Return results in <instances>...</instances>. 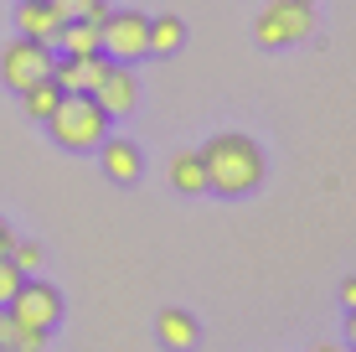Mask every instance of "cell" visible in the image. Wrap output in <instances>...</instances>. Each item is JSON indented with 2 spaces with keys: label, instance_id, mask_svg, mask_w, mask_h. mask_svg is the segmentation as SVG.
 I'll return each mask as SVG.
<instances>
[{
  "label": "cell",
  "instance_id": "cell-5",
  "mask_svg": "<svg viewBox=\"0 0 356 352\" xmlns=\"http://www.w3.org/2000/svg\"><path fill=\"white\" fill-rule=\"evenodd\" d=\"M315 31V10L300 6V0H268L253 21V36L264 47H284V42H305Z\"/></svg>",
  "mask_w": 356,
  "mask_h": 352
},
{
  "label": "cell",
  "instance_id": "cell-16",
  "mask_svg": "<svg viewBox=\"0 0 356 352\" xmlns=\"http://www.w3.org/2000/svg\"><path fill=\"white\" fill-rule=\"evenodd\" d=\"M21 104H26V114H31V119H42V125H47V114H52V109L63 104V89H57V83L47 78V83H36V89L21 93Z\"/></svg>",
  "mask_w": 356,
  "mask_h": 352
},
{
  "label": "cell",
  "instance_id": "cell-17",
  "mask_svg": "<svg viewBox=\"0 0 356 352\" xmlns=\"http://www.w3.org/2000/svg\"><path fill=\"white\" fill-rule=\"evenodd\" d=\"M67 21H104L108 16V0H52Z\"/></svg>",
  "mask_w": 356,
  "mask_h": 352
},
{
  "label": "cell",
  "instance_id": "cell-26",
  "mask_svg": "<svg viewBox=\"0 0 356 352\" xmlns=\"http://www.w3.org/2000/svg\"><path fill=\"white\" fill-rule=\"evenodd\" d=\"M351 352H356V347H351Z\"/></svg>",
  "mask_w": 356,
  "mask_h": 352
},
{
  "label": "cell",
  "instance_id": "cell-4",
  "mask_svg": "<svg viewBox=\"0 0 356 352\" xmlns=\"http://www.w3.org/2000/svg\"><path fill=\"white\" fill-rule=\"evenodd\" d=\"M52 68H57V52L47 42H31V36H16V42L0 52V78H6V89H16V93L47 83Z\"/></svg>",
  "mask_w": 356,
  "mask_h": 352
},
{
  "label": "cell",
  "instance_id": "cell-2",
  "mask_svg": "<svg viewBox=\"0 0 356 352\" xmlns=\"http://www.w3.org/2000/svg\"><path fill=\"white\" fill-rule=\"evenodd\" d=\"M47 130L63 151H98L108 135V114L93 104V93H63V104L47 114Z\"/></svg>",
  "mask_w": 356,
  "mask_h": 352
},
{
  "label": "cell",
  "instance_id": "cell-15",
  "mask_svg": "<svg viewBox=\"0 0 356 352\" xmlns=\"http://www.w3.org/2000/svg\"><path fill=\"white\" fill-rule=\"evenodd\" d=\"M181 42H186V26H181V16H155V21H150V57L181 52Z\"/></svg>",
  "mask_w": 356,
  "mask_h": 352
},
{
  "label": "cell",
  "instance_id": "cell-11",
  "mask_svg": "<svg viewBox=\"0 0 356 352\" xmlns=\"http://www.w3.org/2000/svg\"><path fill=\"white\" fill-rule=\"evenodd\" d=\"M155 337H161L170 352H191L202 332H196V316H191V311H176V306H170V311L155 316Z\"/></svg>",
  "mask_w": 356,
  "mask_h": 352
},
{
  "label": "cell",
  "instance_id": "cell-3",
  "mask_svg": "<svg viewBox=\"0 0 356 352\" xmlns=\"http://www.w3.org/2000/svg\"><path fill=\"white\" fill-rule=\"evenodd\" d=\"M98 52L108 63H134V57H150V16L140 10H108L98 21Z\"/></svg>",
  "mask_w": 356,
  "mask_h": 352
},
{
  "label": "cell",
  "instance_id": "cell-24",
  "mask_svg": "<svg viewBox=\"0 0 356 352\" xmlns=\"http://www.w3.org/2000/svg\"><path fill=\"white\" fill-rule=\"evenodd\" d=\"M300 6H315V0H300Z\"/></svg>",
  "mask_w": 356,
  "mask_h": 352
},
{
  "label": "cell",
  "instance_id": "cell-10",
  "mask_svg": "<svg viewBox=\"0 0 356 352\" xmlns=\"http://www.w3.org/2000/svg\"><path fill=\"white\" fill-rule=\"evenodd\" d=\"M63 21H67V16L52 6V0H21V6H16V31L31 36V42H47V47H52L57 31H63Z\"/></svg>",
  "mask_w": 356,
  "mask_h": 352
},
{
  "label": "cell",
  "instance_id": "cell-18",
  "mask_svg": "<svg viewBox=\"0 0 356 352\" xmlns=\"http://www.w3.org/2000/svg\"><path fill=\"white\" fill-rule=\"evenodd\" d=\"M42 259H47L42 244H10V264H16L21 275H36V270H42Z\"/></svg>",
  "mask_w": 356,
  "mask_h": 352
},
{
  "label": "cell",
  "instance_id": "cell-8",
  "mask_svg": "<svg viewBox=\"0 0 356 352\" xmlns=\"http://www.w3.org/2000/svg\"><path fill=\"white\" fill-rule=\"evenodd\" d=\"M104 72H108V57L104 52H93V57H57L52 83L63 93H93L98 83H104Z\"/></svg>",
  "mask_w": 356,
  "mask_h": 352
},
{
  "label": "cell",
  "instance_id": "cell-9",
  "mask_svg": "<svg viewBox=\"0 0 356 352\" xmlns=\"http://www.w3.org/2000/svg\"><path fill=\"white\" fill-rule=\"evenodd\" d=\"M98 155H104V176L119 181V187H134V181H140V171H145L134 140H124V135H104V140H98Z\"/></svg>",
  "mask_w": 356,
  "mask_h": 352
},
{
  "label": "cell",
  "instance_id": "cell-6",
  "mask_svg": "<svg viewBox=\"0 0 356 352\" xmlns=\"http://www.w3.org/2000/svg\"><path fill=\"white\" fill-rule=\"evenodd\" d=\"M6 311L16 316L21 326H36V332H52L57 321H63V290H52L47 280H21L16 296L6 300Z\"/></svg>",
  "mask_w": 356,
  "mask_h": 352
},
{
  "label": "cell",
  "instance_id": "cell-23",
  "mask_svg": "<svg viewBox=\"0 0 356 352\" xmlns=\"http://www.w3.org/2000/svg\"><path fill=\"white\" fill-rule=\"evenodd\" d=\"M310 352H346V347H336V342H315Z\"/></svg>",
  "mask_w": 356,
  "mask_h": 352
},
{
  "label": "cell",
  "instance_id": "cell-14",
  "mask_svg": "<svg viewBox=\"0 0 356 352\" xmlns=\"http://www.w3.org/2000/svg\"><path fill=\"white\" fill-rule=\"evenodd\" d=\"M0 347H10V352H42V347H47V332L21 326L6 306H0Z\"/></svg>",
  "mask_w": 356,
  "mask_h": 352
},
{
  "label": "cell",
  "instance_id": "cell-13",
  "mask_svg": "<svg viewBox=\"0 0 356 352\" xmlns=\"http://www.w3.org/2000/svg\"><path fill=\"white\" fill-rule=\"evenodd\" d=\"M170 187H176V192H186V197L207 192V166H202V155H196V151L170 155Z\"/></svg>",
  "mask_w": 356,
  "mask_h": 352
},
{
  "label": "cell",
  "instance_id": "cell-20",
  "mask_svg": "<svg viewBox=\"0 0 356 352\" xmlns=\"http://www.w3.org/2000/svg\"><path fill=\"white\" fill-rule=\"evenodd\" d=\"M341 300H346V311H356V275H351L346 285H341Z\"/></svg>",
  "mask_w": 356,
  "mask_h": 352
},
{
  "label": "cell",
  "instance_id": "cell-21",
  "mask_svg": "<svg viewBox=\"0 0 356 352\" xmlns=\"http://www.w3.org/2000/svg\"><path fill=\"white\" fill-rule=\"evenodd\" d=\"M10 244H16V234H10V223L0 217V254H10Z\"/></svg>",
  "mask_w": 356,
  "mask_h": 352
},
{
  "label": "cell",
  "instance_id": "cell-12",
  "mask_svg": "<svg viewBox=\"0 0 356 352\" xmlns=\"http://www.w3.org/2000/svg\"><path fill=\"white\" fill-rule=\"evenodd\" d=\"M52 47H63V57H93L98 52V21H63Z\"/></svg>",
  "mask_w": 356,
  "mask_h": 352
},
{
  "label": "cell",
  "instance_id": "cell-25",
  "mask_svg": "<svg viewBox=\"0 0 356 352\" xmlns=\"http://www.w3.org/2000/svg\"><path fill=\"white\" fill-rule=\"evenodd\" d=\"M0 352H10V347H0Z\"/></svg>",
  "mask_w": 356,
  "mask_h": 352
},
{
  "label": "cell",
  "instance_id": "cell-1",
  "mask_svg": "<svg viewBox=\"0 0 356 352\" xmlns=\"http://www.w3.org/2000/svg\"><path fill=\"white\" fill-rule=\"evenodd\" d=\"M196 155L207 166V187L222 192V197H243V192H253L264 181V151L248 135H238V130L212 135Z\"/></svg>",
  "mask_w": 356,
  "mask_h": 352
},
{
  "label": "cell",
  "instance_id": "cell-19",
  "mask_svg": "<svg viewBox=\"0 0 356 352\" xmlns=\"http://www.w3.org/2000/svg\"><path fill=\"white\" fill-rule=\"evenodd\" d=\"M26 280V275L16 270V264H10V254H0V306H6L10 296H16V285Z\"/></svg>",
  "mask_w": 356,
  "mask_h": 352
},
{
  "label": "cell",
  "instance_id": "cell-7",
  "mask_svg": "<svg viewBox=\"0 0 356 352\" xmlns=\"http://www.w3.org/2000/svg\"><path fill=\"white\" fill-rule=\"evenodd\" d=\"M93 104L104 109L108 119H114V114H129V109L140 104V83H134L129 63H108L104 83H98V89H93Z\"/></svg>",
  "mask_w": 356,
  "mask_h": 352
},
{
  "label": "cell",
  "instance_id": "cell-22",
  "mask_svg": "<svg viewBox=\"0 0 356 352\" xmlns=\"http://www.w3.org/2000/svg\"><path fill=\"white\" fill-rule=\"evenodd\" d=\"M346 342L356 347V311H351V316H346Z\"/></svg>",
  "mask_w": 356,
  "mask_h": 352
}]
</instances>
